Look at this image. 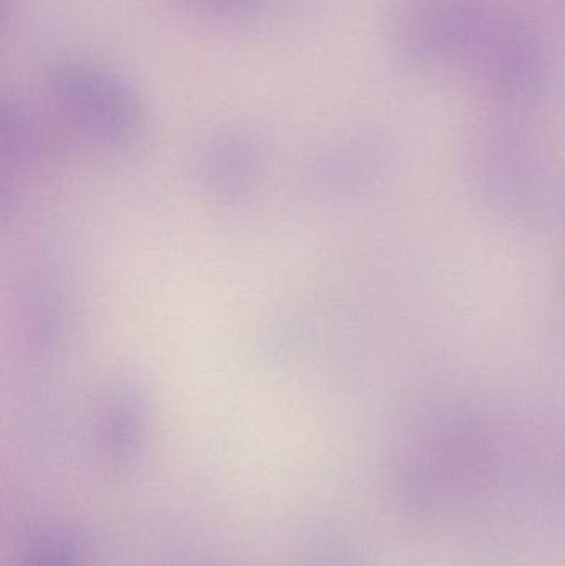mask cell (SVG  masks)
Here are the masks:
<instances>
[{"label":"cell","instance_id":"obj_1","mask_svg":"<svg viewBox=\"0 0 565 566\" xmlns=\"http://www.w3.org/2000/svg\"><path fill=\"white\" fill-rule=\"evenodd\" d=\"M491 471V441L464 406L433 405L411 416L395 461V491L410 517L435 521L473 501Z\"/></svg>","mask_w":565,"mask_h":566},{"label":"cell","instance_id":"obj_2","mask_svg":"<svg viewBox=\"0 0 565 566\" xmlns=\"http://www.w3.org/2000/svg\"><path fill=\"white\" fill-rule=\"evenodd\" d=\"M52 90L63 116L79 132L102 145H126L142 132L138 99L106 73L66 66L56 73Z\"/></svg>","mask_w":565,"mask_h":566},{"label":"cell","instance_id":"obj_3","mask_svg":"<svg viewBox=\"0 0 565 566\" xmlns=\"http://www.w3.org/2000/svg\"><path fill=\"white\" fill-rule=\"evenodd\" d=\"M149 419L151 402L145 385L133 376H116L96 402V441L109 458H129L142 448Z\"/></svg>","mask_w":565,"mask_h":566},{"label":"cell","instance_id":"obj_4","mask_svg":"<svg viewBox=\"0 0 565 566\" xmlns=\"http://www.w3.org/2000/svg\"><path fill=\"white\" fill-rule=\"evenodd\" d=\"M261 175V149L241 132L215 136L199 155V185L224 205L245 201L258 188Z\"/></svg>","mask_w":565,"mask_h":566},{"label":"cell","instance_id":"obj_5","mask_svg":"<svg viewBox=\"0 0 565 566\" xmlns=\"http://www.w3.org/2000/svg\"><path fill=\"white\" fill-rule=\"evenodd\" d=\"M59 277L42 275L29 290L25 300L27 338L33 352L52 356L65 346L72 326V305L69 293Z\"/></svg>","mask_w":565,"mask_h":566}]
</instances>
